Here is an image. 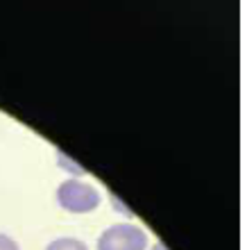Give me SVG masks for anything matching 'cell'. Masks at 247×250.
Returning <instances> with one entry per match:
<instances>
[{"label": "cell", "instance_id": "cell-1", "mask_svg": "<svg viewBox=\"0 0 247 250\" xmlns=\"http://www.w3.org/2000/svg\"><path fill=\"white\" fill-rule=\"evenodd\" d=\"M100 191L93 185L79 182V180H66L57 189V203L61 209L71 214H89L100 207Z\"/></svg>", "mask_w": 247, "mask_h": 250}, {"label": "cell", "instance_id": "cell-2", "mask_svg": "<svg viewBox=\"0 0 247 250\" xmlns=\"http://www.w3.org/2000/svg\"><path fill=\"white\" fill-rule=\"evenodd\" d=\"M148 234L143 228L132 223L109 225L98 239V250H145Z\"/></svg>", "mask_w": 247, "mask_h": 250}, {"label": "cell", "instance_id": "cell-3", "mask_svg": "<svg viewBox=\"0 0 247 250\" xmlns=\"http://www.w3.org/2000/svg\"><path fill=\"white\" fill-rule=\"evenodd\" d=\"M46 250H89V248H86V244H82L79 239L61 237V239H55L52 244H48Z\"/></svg>", "mask_w": 247, "mask_h": 250}, {"label": "cell", "instance_id": "cell-4", "mask_svg": "<svg viewBox=\"0 0 247 250\" xmlns=\"http://www.w3.org/2000/svg\"><path fill=\"white\" fill-rule=\"evenodd\" d=\"M0 250H20V248H19V244H16L12 237L0 234Z\"/></svg>", "mask_w": 247, "mask_h": 250}, {"label": "cell", "instance_id": "cell-5", "mask_svg": "<svg viewBox=\"0 0 247 250\" xmlns=\"http://www.w3.org/2000/svg\"><path fill=\"white\" fill-rule=\"evenodd\" d=\"M152 250H168V248H166L163 244H154V246H152Z\"/></svg>", "mask_w": 247, "mask_h": 250}]
</instances>
